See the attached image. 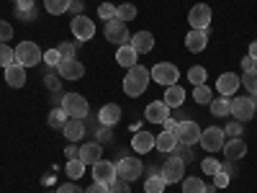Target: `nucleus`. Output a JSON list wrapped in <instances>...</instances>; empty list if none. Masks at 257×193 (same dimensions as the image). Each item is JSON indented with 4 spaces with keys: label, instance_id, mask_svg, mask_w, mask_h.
<instances>
[{
    "label": "nucleus",
    "instance_id": "1",
    "mask_svg": "<svg viewBox=\"0 0 257 193\" xmlns=\"http://www.w3.org/2000/svg\"><path fill=\"white\" fill-rule=\"evenodd\" d=\"M149 70L147 67H142V64H137V67H132L126 72V77H123V93L128 95V98H139L144 90H147V85H149Z\"/></svg>",
    "mask_w": 257,
    "mask_h": 193
},
{
    "label": "nucleus",
    "instance_id": "2",
    "mask_svg": "<svg viewBox=\"0 0 257 193\" xmlns=\"http://www.w3.org/2000/svg\"><path fill=\"white\" fill-rule=\"evenodd\" d=\"M41 59H44V52H41L34 41H21L16 47V62L24 64V67H36Z\"/></svg>",
    "mask_w": 257,
    "mask_h": 193
},
{
    "label": "nucleus",
    "instance_id": "3",
    "mask_svg": "<svg viewBox=\"0 0 257 193\" xmlns=\"http://www.w3.org/2000/svg\"><path fill=\"white\" fill-rule=\"evenodd\" d=\"M149 75H152L155 82L165 85V88H170V85H178L180 80V70L175 67V64H170V62H157L152 70H149Z\"/></svg>",
    "mask_w": 257,
    "mask_h": 193
},
{
    "label": "nucleus",
    "instance_id": "4",
    "mask_svg": "<svg viewBox=\"0 0 257 193\" xmlns=\"http://www.w3.org/2000/svg\"><path fill=\"white\" fill-rule=\"evenodd\" d=\"M62 109L67 111L70 119H85L90 106H88V98H82L80 93H67V95H62Z\"/></svg>",
    "mask_w": 257,
    "mask_h": 193
},
{
    "label": "nucleus",
    "instance_id": "5",
    "mask_svg": "<svg viewBox=\"0 0 257 193\" xmlns=\"http://www.w3.org/2000/svg\"><path fill=\"white\" fill-rule=\"evenodd\" d=\"M224 142H226V134H224V129H219V126H208V129H203V132H201V139H198V144L206 149L208 155H213V152H219V149H224Z\"/></svg>",
    "mask_w": 257,
    "mask_h": 193
},
{
    "label": "nucleus",
    "instance_id": "6",
    "mask_svg": "<svg viewBox=\"0 0 257 193\" xmlns=\"http://www.w3.org/2000/svg\"><path fill=\"white\" fill-rule=\"evenodd\" d=\"M142 173H144V167H142V160H137V157H123L116 162V178H121L126 183L139 180Z\"/></svg>",
    "mask_w": 257,
    "mask_h": 193
},
{
    "label": "nucleus",
    "instance_id": "7",
    "mask_svg": "<svg viewBox=\"0 0 257 193\" xmlns=\"http://www.w3.org/2000/svg\"><path fill=\"white\" fill-rule=\"evenodd\" d=\"M175 137H178L180 144L193 147V144H198V139H201V126L196 121H180L175 126Z\"/></svg>",
    "mask_w": 257,
    "mask_h": 193
},
{
    "label": "nucleus",
    "instance_id": "8",
    "mask_svg": "<svg viewBox=\"0 0 257 193\" xmlns=\"http://www.w3.org/2000/svg\"><path fill=\"white\" fill-rule=\"evenodd\" d=\"M211 6H206V3H198V6H193L190 8V13H188V24H190V29H201V31H208V26H211Z\"/></svg>",
    "mask_w": 257,
    "mask_h": 193
},
{
    "label": "nucleus",
    "instance_id": "9",
    "mask_svg": "<svg viewBox=\"0 0 257 193\" xmlns=\"http://www.w3.org/2000/svg\"><path fill=\"white\" fill-rule=\"evenodd\" d=\"M231 116L247 124L252 116H254V98L252 95H239V98H234L231 101Z\"/></svg>",
    "mask_w": 257,
    "mask_h": 193
},
{
    "label": "nucleus",
    "instance_id": "10",
    "mask_svg": "<svg viewBox=\"0 0 257 193\" xmlns=\"http://www.w3.org/2000/svg\"><path fill=\"white\" fill-rule=\"evenodd\" d=\"M160 175L165 178V183H180V180L185 178V162H183V157H170V160H165Z\"/></svg>",
    "mask_w": 257,
    "mask_h": 193
},
{
    "label": "nucleus",
    "instance_id": "11",
    "mask_svg": "<svg viewBox=\"0 0 257 193\" xmlns=\"http://www.w3.org/2000/svg\"><path fill=\"white\" fill-rule=\"evenodd\" d=\"M105 39H108V44H116V47L128 44V26L118 18L108 21V24H105Z\"/></svg>",
    "mask_w": 257,
    "mask_h": 193
},
{
    "label": "nucleus",
    "instance_id": "12",
    "mask_svg": "<svg viewBox=\"0 0 257 193\" xmlns=\"http://www.w3.org/2000/svg\"><path fill=\"white\" fill-rule=\"evenodd\" d=\"M72 34L80 39V41H90L93 36H95V24L85 16V13H80V16H75L72 18Z\"/></svg>",
    "mask_w": 257,
    "mask_h": 193
},
{
    "label": "nucleus",
    "instance_id": "13",
    "mask_svg": "<svg viewBox=\"0 0 257 193\" xmlns=\"http://www.w3.org/2000/svg\"><path fill=\"white\" fill-rule=\"evenodd\" d=\"M93 180L95 183H103V185H111L116 180V165L108 162V160H98L93 165Z\"/></svg>",
    "mask_w": 257,
    "mask_h": 193
},
{
    "label": "nucleus",
    "instance_id": "14",
    "mask_svg": "<svg viewBox=\"0 0 257 193\" xmlns=\"http://www.w3.org/2000/svg\"><path fill=\"white\" fill-rule=\"evenodd\" d=\"M57 72L62 80H80L85 75V64L77 62V59H62L57 64Z\"/></svg>",
    "mask_w": 257,
    "mask_h": 193
},
{
    "label": "nucleus",
    "instance_id": "15",
    "mask_svg": "<svg viewBox=\"0 0 257 193\" xmlns=\"http://www.w3.org/2000/svg\"><path fill=\"white\" fill-rule=\"evenodd\" d=\"M239 85H242V80H239V75H234V72H224V75H219V80H216V90L221 93V95H234L239 90Z\"/></svg>",
    "mask_w": 257,
    "mask_h": 193
},
{
    "label": "nucleus",
    "instance_id": "16",
    "mask_svg": "<svg viewBox=\"0 0 257 193\" xmlns=\"http://www.w3.org/2000/svg\"><path fill=\"white\" fill-rule=\"evenodd\" d=\"M185 47L193 52V54H198L208 47V31H201V29H190L188 36H185Z\"/></svg>",
    "mask_w": 257,
    "mask_h": 193
},
{
    "label": "nucleus",
    "instance_id": "17",
    "mask_svg": "<svg viewBox=\"0 0 257 193\" xmlns=\"http://www.w3.org/2000/svg\"><path fill=\"white\" fill-rule=\"evenodd\" d=\"M224 157L226 160H242L244 155H247V142L242 139V137H234V139H226L224 142Z\"/></svg>",
    "mask_w": 257,
    "mask_h": 193
},
{
    "label": "nucleus",
    "instance_id": "18",
    "mask_svg": "<svg viewBox=\"0 0 257 193\" xmlns=\"http://www.w3.org/2000/svg\"><path fill=\"white\" fill-rule=\"evenodd\" d=\"M128 44L134 47L137 54H149L155 49V36L149 31H137V34H132V41H128Z\"/></svg>",
    "mask_w": 257,
    "mask_h": 193
},
{
    "label": "nucleus",
    "instance_id": "19",
    "mask_svg": "<svg viewBox=\"0 0 257 193\" xmlns=\"http://www.w3.org/2000/svg\"><path fill=\"white\" fill-rule=\"evenodd\" d=\"M167 116H170V109L162 101H152L144 109V121H149V124H162Z\"/></svg>",
    "mask_w": 257,
    "mask_h": 193
},
{
    "label": "nucleus",
    "instance_id": "20",
    "mask_svg": "<svg viewBox=\"0 0 257 193\" xmlns=\"http://www.w3.org/2000/svg\"><path fill=\"white\" fill-rule=\"evenodd\" d=\"M6 85H11V88H24L26 85V67L24 64L13 62L11 67H6Z\"/></svg>",
    "mask_w": 257,
    "mask_h": 193
},
{
    "label": "nucleus",
    "instance_id": "21",
    "mask_svg": "<svg viewBox=\"0 0 257 193\" xmlns=\"http://www.w3.org/2000/svg\"><path fill=\"white\" fill-rule=\"evenodd\" d=\"M77 157H80L85 165H95V162L103 157V147H100V142H88V144H82V147H80V152H77Z\"/></svg>",
    "mask_w": 257,
    "mask_h": 193
},
{
    "label": "nucleus",
    "instance_id": "22",
    "mask_svg": "<svg viewBox=\"0 0 257 193\" xmlns=\"http://www.w3.org/2000/svg\"><path fill=\"white\" fill-rule=\"evenodd\" d=\"M98 121H100V126H116L121 121V106H116V103L103 106L98 111Z\"/></svg>",
    "mask_w": 257,
    "mask_h": 193
},
{
    "label": "nucleus",
    "instance_id": "23",
    "mask_svg": "<svg viewBox=\"0 0 257 193\" xmlns=\"http://www.w3.org/2000/svg\"><path fill=\"white\" fill-rule=\"evenodd\" d=\"M178 144H180V142H178L175 132H162V134H157V137H155V149H160V152H165V155L175 152Z\"/></svg>",
    "mask_w": 257,
    "mask_h": 193
},
{
    "label": "nucleus",
    "instance_id": "24",
    "mask_svg": "<svg viewBox=\"0 0 257 193\" xmlns=\"http://www.w3.org/2000/svg\"><path fill=\"white\" fill-rule=\"evenodd\" d=\"M183 101H185V90L180 88V85H170V88H165L162 103L167 106V109H180Z\"/></svg>",
    "mask_w": 257,
    "mask_h": 193
},
{
    "label": "nucleus",
    "instance_id": "25",
    "mask_svg": "<svg viewBox=\"0 0 257 193\" xmlns=\"http://www.w3.org/2000/svg\"><path fill=\"white\" fill-rule=\"evenodd\" d=\"M132 147H134L137 155H147L149 149H155V134H149V132H137L134 139H132Z\"/></svg>",
    "mask_w": 257,
    "mask_h": 193
},
{
    "label": "nucleus",
    "instance_id": "26",
    "mask_svg": "<svg viewBox=\"0 0 257 193\" xmlns=\"http://www.w3.org/2000/svg\"><path fill=\"white\" fill-rule=\"evenodd\" d=\"M116 62L121 64V67L132 70V67H137L139 54L134 52V47H132V44H123V47H118V52H116Z\"/></svg>",
    "mask_w": 257,
    "mask_h": 193
},
{
    "label": "nucleus",
    "instance_id": "27",
    "mask_svg": "<svg viewBox=\"0 0 257 193\" xmlns=\"http://www.w3.org/2000/svg\"><path fill=\"white\" fill-rule=\"evenodd\" d=\"M62 132L67 137V142H80L85 137V124H82V119H67Z\"/></svg>",
    "mask_w": 257,
    "mask_h": 193
},
{
    "label": "nucleus",
    "instance_id": "28",
    "mask_svg": "<svg viewBox=\"0 0 257 193\" xmlns=\"http://www.w3.org/2000/svg\"><path fill=\"white\" fill-rule=\"evenodd\" d=\"M165 188H167V183H165V178H162L160 173H149V175H147V180H144V193H165Z\"/></svg>",
    "mask_w": 257,
    "mask_h": 193
},
{
    "label": "nucleus",
    "instance_id": "29",
    "mask_svg": "<svg viewBox=\"0 0 257 193\" xmlns=\"http://www.w3.org/2000/svg\"><path fill=\"white\" fill-rule=\"evenodd\" d=\"M208 106H211V114L213 116H231V98H226V95L213 98Z\"/></svg>",
    "mask_w": 257,
    "mask_h": 193
},
{
    "label": "nucleus",
    "instance_id": "30",
    "mask_svg": "<svg viewBox=\"0 0 257 193\" xmlns=\"http://www.w3.org/2000/svg\"><path fill=\"white\" fill-rule=\"evenodd\" d=\"M183 193H206V183L196 175H190V178H183Z\"/></svg>",
    "mask_w": 257,
    "mask_h": 193
},
{
    "label": "nucleus",
    "instance_id": "31",
    "mask_svg": "<svg viewBox=\"0 0 257 193\" xmlns=\"http://www.w3.org/2000/svg\"><path fill=\"white\" fill-rule=\"evenodd\" d=\"M44 8L52 16H62V13L70 11V0H44Z\"/></svg>",
    "mask_w": 257,
    "mask_h": 193
},
{
    "label": "nucleus",
    "instance_id": "32",
    "mask_svg": "<svg viewBox=\"0 0 257 193\" xmlns=\"http://www.w3.org/2000/svg\"><path fill=\"white\" fill-rule=\"evenodd\" d=\"M193 101L201 103V106H208L213 101V93H211V88H208L206 82L203 85H196V90H193Z\"/></svg>",
    "mask_w": 257,
    "mask_h": 193
},
{
    "label": "nucleus",
    "instance_id": "33",
    "mask_svg": "<svg viewBox=\"0 0 257 193\" xmlns=\"http://www.w3.org/2000/svg\"><path fill=\"white\" fill-rule=\"evenodd\" d=\"M64 170H67V178L77 180V178H82V173H85V162H82L80 157H75V160H67Z\"/></svg>",
    "mask_w": 257,
    "mask_h": 193
},
{
    "label": "nucleus",
    "instance_id": "34",
    "mask_svg": "<svg viewBox=\"0 0 257 193\" xmlns=\"http://www.w3.org/2000/svg\"><path fill=\"white\" fill-rule=\"evenodd\" d=\"M16 62V49L8 47V41H0V67H11V64Z\"/></svg>",
    "mask_w": 257,
    "mask_h": 193
},
{
    "label": "nucleus",
    "instance_id": "35",
    "mask_svg": "<svg viewBox=\"0 0 257 193\" xmlns=\"http://www.w3.org/2000/svg\"><path fill=\"white\" fill-rule=\"evenodd\" d=\"M116 18H118V21H123V24L134 21V18H137V6H132V3L118 6V8H116Z\"/></svg>",
    "mask_w": 257,
    "mask_h": 193
},
{
    "label": "nucleus",
    "instance_id": "36",
    "mask_svg": "<svg viewBox=\"0 0 257 193\" xmlns=\"http://www.w3.org/2000/svg\"><path fill=\"white\" fill-rule=\"evenodd\" d=\"M64 124H67V111L59 106V109H54V111L49 114V126H52V129H64Z\"/></svg>",
    "mask_w": 257,
    "mask_h": 193
},
{
    "label": "nucleus",
    "instance_id": "37",
    "mask_svg": "<svg viewBox=\"0 0 257 193\" xmlns=\"http://www.w3.org/2000/svg\"><path fill=\"white\" fill-rule=\"evenodd\" d=\"M188 80H190V85H203L206 82V67L193 64V67L188 70Z\"/></svg>",
    "mask_w": 257,
    "mask_h": 193
},
{
    "label": "nucleus",
    "instance_id": "38",
    "mask_svg": "<svg viewBox=\"0 0 257 193\" xmlns=\"http://www.w3.org/2000/svg\"><path fill=\"white\" fill-rule=\"evenodd\" d=\"M201 167H203V173H206V175L213 178V175H216L219 170H221V162H219V160H213V157L208 155L206 160H201Z\"/></svg>",
    "mask_w": 257,
    "mask_h": 193
},
{
    "label": "nucleus",
    "instance_id": "39",
    "mask_svg": "<svg viewBox=\"0 0 257 193\" xmlns=\"http://www.w3.org/2000/svg\"><path fill=\"white\" fill-rule=\"evenodd\" d=\"M239 80H242L244 88L249 90V95H257V70H254V72H244Z\"/></svg>",
    "mask_w": 257,
    "mask_h": 193
},
{
    "label": "nucleus",
    "instance_id": "40",
    "mask_svg": "<svg viewBox=\"0 0 257 193\" xmlns=\"http://www.w3.org/2000/svg\"><path fill=\"white\" fill-rule=\"evenodd\" d=\"M98 16L108 24V21H113L116 18V6H111V3H100L98 6Z\"/></svg>",
    "mask_w": 257,
    "mask_h": 193
},
{
    "label": "nucleus",
    "instance_id": "41",
    "mask_svg": "<svg viewBox=\"0 0 257 193\" xmlns=\"http://www.w3.org/2000/svg\"><path fill=\"white\" fill-rule=\"evenodd\" d=\"M18 16L21 18H34V0H18Z\"/></svg>",
    "mask_w": 257,
    "mask_h": 193
},
{
    "label": "nucleus",
    "instance_id": "42",
    "mask_svg": "<svg viewBox=\"0 0 257 193\" xmlns=\"http://www.w3.org/2000/svg\"><path fill=\"white\" fill-rule=\"evenodd\" d=\"M108 193H132V183H126V180L116 178V180L108 185Z\"/></svg>",
    "mask_w": 257,
    "mask_h": 193
},
{
    "label": "nucleus",
    "instance_id": "43",
    "mask_svg": "<svg viewBox=\"0 0 257 193\" xmlns=\"http://www.w3.org/2000/svg\"><path fill=\"white\" fill-rule=\"evenodd\" d=\"M44 62L49 64V67H57V64L62 62V54H59V49H47V52H44Z\"/></svg>",
    "mask_w": 257,
    "mask_h": 193
},
{
    "label": "nucleus",
    "instance_id": "44",
    "mask_svg": "<svg viewBox=\"0 0 257 193\" xmlns=\"http://www.w3.org/2000/svg\"><path fill=\"white\" fill-rule=\"evenodd\" d=\"M229 183H231V175L224 173V170H219V173L213 175V185H216V188H226Z\"/></svg>",
    "mask_w": 257,
    "mask_h": 193
},
{
    "label": "nucleus",
    "instance_id": "45",
    "mask_svg": "<svg viewBox=\"0 0 257 193\" xmlns=\"http://www.w3.org/2000/svg\"><path fill=\"white\" fill-rule=\"evenodd\" d=\"M57 49H59L62 59H75V44H67V41H62Z\"/></svg>",
    "mask_w": 257,
    "mask_h": 193
},
{
    "label": "nucleus",
    "instance_id": "46",
    "mask_svg": "<svg viewBox=\"0 0 257 193\" xmlns=\"http://www.w3.org/2000/svg\"><path fill=\"white\" fill-rule=\"evenodd\" d=\"M224 134H226V137H231V139H234V137H239V134H242V121L229 124V126L224 129Z\"/></svg>",
    "mask_w": 257,
    "mask_h": 193
},
{
    "label": "nucleus",
    "instance_id": "47",
    "mask_svg": "<svg viewBox=\"0 0 257 193\" xmlns=\"http://www.w3.org/2000/svg\"><path fill=\"white\" fill-rule=\"evenodd\" d=\"M11 36H13V26L8 21H0V41H8Z\"/></svg>",
    "mask_w": 257,
    "mask_h": 193
},
{
    "label": "nucleus",
    "instance_id": "48",
    "mask_svg": "<svg viewBox=\"0 0 257 193\" xmlns=\"http://www.w3.org/2000/svg\"><path fill=\"white\" fill-rule=\"evenodd\" d=\"M242 70H244V72H254V70H257V59L249 57V54L242 57Z\"/></svg>",
    "mask_w": 257,
    "mask_h": 193
},
{
    "label": "nucleus",
    "instance_id": "49",
    "mask_svg": "<svg viewBox=\"0 0 257 193\" xmlns=\"http://www.w3.org/2000/svg\"><path fill=\"white\" fill-rule=\"evenodd\" d=\"M57 193H85L80 185H75V183H62L59 188H57Z\"/></svg>",
    "mask_w": 257,
    "mask_h": 193
},
{
    "label": "nucleus",
    "instance_id": "50",
    "mask_svg": "<svg viewBox=\"0 0 257 193\" xmlns=\"http://www.w3.org/2000/svg\"><path fill=\"white\" fill-rule=\"evenodd\" d=\"M98 139H100V142H111V139H113L111 126H100V129H98Z\"/></svg>",
    "mask_w": 257,
    "mask_h": 193
},
{
    "label": "nucleus",
    "instance_id": "51",
    "mask_svg": "<svg viewBox=\"0 0 257 193\" xmlns=\"http://www.w3.org/2000/svg\"><path fill=\"white\" fill-rule=\"evenodd\" d=\"M44 77H47L44 82H47V88H49V90H59V80H62L59 75H44Z\"/></svg>",
    "mask_w": 257,
    "mask_h": 193
},
{
    "label": "nucleus",
    "instance_id": "52",
    "mask_svg": "<svg viewBox=\"0 0 257 193\" xmlns=\"http://www.w3.org/2000/svg\"><path fill=\"white\" fill-rule=\"evenodd\" d=\"M85 193H108V185H103V183H93V185H88V190Z\"/></svg>",
    "mask_w": 257,
    "mask_h": 193
},
{
    "label": "nucleus",
    "instance_id": "53",
    "mask_svg": "<svg viewBox=\"0 0 257 193\" xmlns=\"http://www.w3.org/2000/svg\"><path fill=\"white\" fill-rule=\"evenodd\" d=\"M162 126H165V132H175V126H178V121H175L173 116H167V119L162 121Z\"/></svg>",
    "mask_w": 257,
    "mask_h": 193
},
{
    "label": "nucleus",
    "instance_id": "54",
    "mask_svg": "<svg viewBox=\"0 0 257 193\" xmlns=\"http://www.w3.org/2000/svg\"><path fill=\"white\" fill-rule=\"evenodd\" d=\"M77 152H80V147H67V149H64L67 160H75V157H77Z\"/></svg>",
    "mask_w": 257,
    "mask_h": 193
},
{
    "label": "nucleus",
    "instance_id": "55",
    "mask_svg": "<svg viewBox=\"0 0 257 193\" xmlns=\"http://www.w3.org/2000/svg\"><path fill=\"white\" fill-rule=\"evenodd\" d=\"M70 8L80 16V11H82V0H70Z\"/></svg>",
    "mask_w": 257,
    "mask_h": 193
},
{
    "label": "nucleus",
    "instance_id": "56",
    "mask_svg": "<svg viewBox=\"0 0 257 193\" xmlns=\"http://www.w3.org/2000/svg\"><path fill=\"white\" fill-rule=\"evenodd\" d=\"M247 54L257 59V41H252V44H249V52H247Z\"/></svg>",
    "mask_w": 257,
    "mask_h": 193
},
{
    "label": "nucleus",
    "instance_id": "57",
    "mask_svg": "<svg viewBox=\"0 0 257 193\" xmlns=\"http://www.w3.org/2000/svg\"><path fill=\"white\" fill-rule=\"evenodd\" d=\"M254 114H257V98H254Z\"/></svg>",
    "mask_w": 257,
    "mask_h": 193
},
{
    "label": "nucleus",
    "instance_id": "58",
    "mask_svg": "<svg viewBox=\"0 0 257 193\" xmlns=\"http://www.w3.org/2000/svg\"><path fill=\"white\" fill-rule=\"evenodd\" d=\"M13 3H18V0H13Z\"/></svg>",
    "mask_w": 257,
    "mask_h": 193
}]
</instances>
